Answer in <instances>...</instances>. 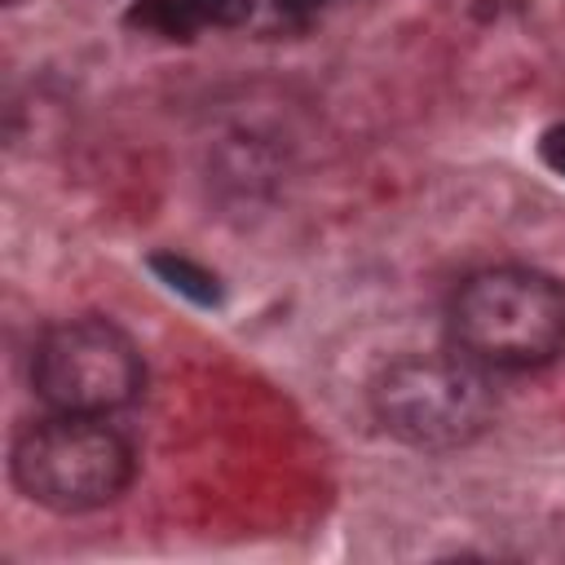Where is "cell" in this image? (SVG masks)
<instances>
[{
	"instance_id": "6da1fadb",
	"label": "cell",
	"mask_w": 565,
	"mask_h": 565,
	"mask_svg": "<svg viewBox=\"0 0 565 565\" xmlns=\"http://www.w3.org/2000/svg\"><path fill=\"white\" fill-rule=\"evenodd\" d=\"M450 340L481 366H543L565 353V287L525 265L481 269L450 300Z\"/></svg>"
},
{
	"instance_id": "7a4b0ae2",
	"label": "cell",
	"mask_w": 565,
	"mask_h": 565,
	"mask_svg": "<svg viewBox=\"0 0 565 565\" xmlns=\"http://www.w3.org/2000/svg\"><path fill=\"white\" fill-rule=\"evenodd\" d=\"M18 490L53 512H93L115 503L132 481L128 441L102 415H62L26 424L9 455Z\"/></svg>"
},
{
	"instance_id": "3957f363",
	"label": "cell",
	"mask_w": 565,
	"mask_h": 565,
	"mask_svg": "<svg viewBox=\"0 0 565 565\" xmlns=\"http://www.w3.org/2000/svg\"><path fill=\"white\" fill-rule=\"evenodd\" d=\"M380 424L419 450H455L494 419V393L481 362L463 353H415L380 371L371 388Z\"/></svg>"
},
{
	"instance_id": "277c9868",
	"label": "cell",
	"mask_w": 565,
	"mask_h": 565,
	"mask_svg": "<svg viewBox=\"0 0 565 565\" xmlns=\"http://www.w3.org/2000/svg\"><path fill=\"white\" fill-rule=\"evenodd\" d=\"M31 384L49 411L110 415L137 402L146 366L137 344L106 318H66L35 340Z\"/></svg>"
},
{
	"instance_id": "5b68a950",
	"label": "cell",
	"mask_w": 565,
	"mask_h": 565,
	"mask_svg": "<svg viewBox=\"0 0 565 565\" xmlns=\"http://www.w3.org/2000/svg\"><path fill=\"white\" fill-rule=\"evenodd\" d=\"M150 269L181 296H190L194 305H216L221 300V287H216V274H207L203 265H194L190 256H177V252H154L150 256Z\"/></svg>"
},
{
	"instance_id": "8992f818",
	"label": "cell",
	"mask_w": 565,
	"mask_h": 565,
	"mask_svg": "<svg viewBox=\"0 0 565 565\" xmlns=\"http://www.w3.org/2000/svg\"><path fill=\"white\" fill-rule=\"evenodd\" d=\"M128 26H141V31L163 35V40H190L203 22L194 18V9L185 0H137L128 9Z\"/></svg>"
},
{
	"instance_id": "52a82bcc",
	"label": "cell",
	"mask_w": 565,
	"mask_h": 565,
	"mask_svg": "<svg viewBox=\"0 0 565 565\" xmlns=\"http://www.w3.org/2000/svg\"><path fill=\"white\" fill-rule=\"evenodd\" d=\"M203 26H238L252 13V0H185Z\"/></svg>"
},
{
	"instance_id": "ba28073f",
	"label": "cell",
	"mask_w": 565,
	"mask_h": 565,
	"mask_svg": "<svg viewBox=\"0 0 565 565\" xmlns=\"http://www.w3.org/2000/svg\"><path fill=\"white\" fill-rule=\"evenodd\" d=\"M539 154H543V163H547L552 172H561V177H565V124H556V128H547V132H543Z\"/></svg>"
},
{
	"instance_id": "9c48e42d",
	"label": "cell",
	"mask_w": 565,
	"mask_h": 565,
	"mask_svg": "<svg viewBox=\"0 0 565 565\" xmlns=\"http://www.w3.org/2000/svg\"><path fill=\"white\" fill-rule=\"evenodd\" d=\"M278 4V13H291V18H309V13H318L327 0H274Z\"/></svg>"
}]
</instances>
